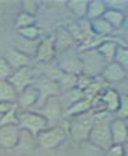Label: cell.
<instances>
[{"instance_id": "cell-23", "label": "cell", "mask_w": 128, "mask_h": 156, "mask_svg": "<svg viewBox=\"0 0 128 156\" xmlns=\"http://www.w3.org/2000/svg\"><path fill=\"white\" fill-rule=\"evenodd\" d=\"M88 3L86 0H71L67 3V7L77 18L84 20L86 18V11H88Z\"/></svg>"}, {"instance_id": "cell-14", "label": "cell", "mask_w": 128, "mask_h": 156, "mask_svg": "<svg viewBox=\"0 0 128 156\" xmlns=\"http://www.w3.org/2000/svg\"><path fill=\"white\" fill-rule=\"evenodd\" d=\"M91 110H93V99H89V98L84 96L82 99L77 101L75 103H72L68 109H66L63 117H66V119H72V117L79 116V114H84V113H88V112H91Z\"/></svg>"}, {"instance_id": "cell-18", "label": "cell", "mask_w": 128, "mask_h": 156, "mask_svg": "<svg viewBox=\"0 0 128 156\" xmlns=\"http://www.w3.org/2000/svg\"><path fill=\"white\" fill-rule=\"evenodd\" d=\"M120 98H121V95H118L116 89H106L105 92H102L99 99L103 103L106 110L110 113H114L118 110V106H120Z\"/></svg>"}, {"instance_id": "cell-2", "label": "cell", "mask_w": 128, "mask_h": 156, "mask_svg": "<svg viewBox=\"0 0 128 156\" xmlns=\"http://www.w3.org/2000/svg\"><path fill=\"white\" fill-rule=\"evenodd\" d=\"M17 121H18V127L21 130L29 133L33 138H36L42 131L49 128L46 119L40 113H36V112H29V110L18 112Z\"/></svg>"}, {"instance_id": "cell-34", "label": "cell", "mask_w": 128, "mask_h": 156, "mask_svg": "<svg viewBox=\"0 0 128 156\" xmlns=\"http://www.w3.org/2000/svg\"><path fill=\"white\" fill-rule=\"evenodd\" d=\"M125 124H127V128H128V119H127V120H125Z\"/></svg>"}, {"instance_id": "cell-31", "label": "cell", "mask_w": 128, "mask_h": 156, "mask_svg": "<svg viewBox=\"0 0 128 156\" xmlns=\"http://www.w3.org/2000/svg\"><path fill=\"white\" fill-rule=\"evenodd\" d=\"M107 152H109V155H112V156H124L123 145H113Z\"/></svg>"}, {"instance_id": "cell-1", "label": "cell", "mask_w": 128, "mask_h": 156, "mask_svg": "<svg viewBox=\"0 0 128 156\" xmlns=\"http://www.w3.org/2000/svg\"><path fill=\"white\" fill-rule=\"evenodd\" d=\"M88 141L93 146H96L98 149H102L107 152L113 146L112 134H110V121L99 119L96 116L95 124H93L92 130H91V133L88 135Z\"/></svg>"}, {"instance_id": "cell-33", "label": "cell", "mask_w": 128, "mask_h": 156, "mask_svg": "<svg viewBox=\"0 0 128 156\" xmlns=\"http://www.w3.org/2000/svg\"><path fill=\"white\" fill-rule=\"evenodd\" d=\"M123 151H124V156H128V141L123 145Z\"/></svg>"}, {"instance_id": "cell-19", "label": "cell", "mask_w": 128, "mask_h": 156, "mask_svg": "<svg viewBox=\"0 0 128 156\" xmlns=\"http://www.w3.org/2000/svg\"><path fill=\"white\" fill-rule=\"evenodd\" d=\"M117 43L112 42V41H103L100 45L96 48V50L99 52V55L102 56L106 60V63H113L114 62V56H116V50H117Z\"/></svg>"}, {"instance_id": "cell-10", "label": "cell", "mask_w": 128, "mask_h": 156, "mask_svg": "<svg viewBox=\"0 0 128 156\" xmlns=\"http://www.w3.org/2000/svg\"><path fill=\"white\" fill-rule=\"evenodd\" d=\"M7 81L11 84V87L16 89L17 94H20L25 88H28L29 85L33 84V74H32V71H31L29 66H28V67H22V68H20V70L13 71L11 77L9 78Z\"/></svg>"}, {"instance_id": "cell-6", "label": "cell", "mask_w": 128, "mask_h": 156, "mask_svg": "<svg viewBox=\"0 0 128 156\" xmlns=\"http://www.w3.org/2000/svg\"><path fill=\"white\" fill-rule=\"evenodd\" d=\"M32 85L38 89V92H39V101L38 102L40 103V106H42L49 98L59 96V94L61 92L59 88V84H57L53 78L47 77V75H42V77H39L38 80L35 78Z\"/></svg>"}, {"instance_id": "cell-17", "label": "cell", "mask_w": 128, "mask_h": 156, "mask_svg": "<svg viewBox=\"0 0 128 156\" xmlns=\"http://www.w3.org/2000/svg\"><path fill=\"white\" fill-rule=\"evenodd\" d=\"M7 63L10 64V67L13 68V71L16 70H20L22 67H28L29 64V56H26L25 53L17 50V49H9L6 53V57Z\"/></svg>"}, {"instance_id": "cell-29", "label": "cell", "mask_w": 128, "mask_h": 156, "mask_svg": "<svg viewBox=\"0 0 128 156\" xmlns=\"http://www.w3.org/2000/svg\"><path fill=\"white\" fill-rule=\"evenodd\" d=\"M116 113L118 114V119H123V120L128 119V95H121L120 106H118V110Z\"/></svg>"}, {"instance_id": "cell-28", "label": "cell", "mask_w": 128, "mask_h": 156, "mask_svg": "<svg viewBox=\"0 0 128 156\" xmlns=\"http://www.w3.org/2000/svg\"><path fill=\"white\" fill-rule=\"evenodd\" d=\"M13 74V68L4 57H0V81H7Z\"/></svg>"}, {"instance_id": "cell-35", "label": "cell", "mask_w": 128, "mask_h": 156, "mask_svg": "<svg viewBox=\"0 0 128 156\" xmlns=\"http://www.w3.org/2000/svg\"><path fill=\"white\" fill-rule=\"evenodd\" d=\"M0 117H2V116H0Z\"/></svg>"}, {"instance_id": "cell-8", "label": "cell", "mask_w": 128, "mask_h": 156, "mask_svg": "<svg viewBox=\"0 0 128 156\" xmlns=\"http://www.w3.org/2000/svg\"><path fill=\"white\" fill-rule=\"evenodd\" d=\"M59 70L66 74H72V75H79L82 74V64L79 55H77L72 50H66L61 53V58L59 62Z\"/></svg>"}, {"instance_id": "cell-15", "label": "cell", "mask_w": 128, "mask_h": 156, "mask_svg": "<svg viewBox=\"0 0 128 156\" xmlns=\"http://www.w3.org/2000/svg\"><path fill=\"white\" fill-rule=\"evenodd\" d=\"M102 77L107 82H121L127 77V70L121 67L117 63H109L102 71Z\"/></svg>"}, {"instance_id": "cell-5", "label": "cell", "mask_w": 128, "mask_h": 156, "mask_svg": "<svg viewBox=\"0 0 128 156\" xmlns=\"http://www.w3.org/2000/svg\"><path fill=\"white\" fill-rule=\"evenodd\" d=\"M66 138H67V133L64 131V128H61L59 126H54V127H49L45 131H42L35 140L40 148L54 149V148H59L66 141Z\"/></svg>"}, {"instance_id": "cell-20", "label": "cell", "mask_w": 128, "mask_h": 156, "mask_svg": "<svg viewBox=\"0 0 128 156\" xmlns=\"http://www.w3.org/2000/svg\"><path fill=\"white\" fill-rule=\"evenodd\" d=\"M106 10H107L106 3H103V2H100V0L89 2L88 3V11H86V20L93 21V20L102 18L103 14L106 13Z\"/></svg>"}, {"instance_id": "cell-11", "label": "cell", "mask_w": 128, "mask_h": 156, "mask_svg": "<svg viewBox=\"0 0 128 156\" xmlns=\"http://www.w3.org/2000/svg\"><path fill=\"white\" fill-rule=\"evenodd\" d=\"M38 101H39V92H38V89H36L33 85H29V87L25 88L22 92L18 94L16 105L18 109L25 112V110H28V109H31V107L36 106Z\"/></svg>"}, {"instance_id": "cell-21", "label": "cell", "mask_w": 128, "mask_h": 156, "mask_svg": "<svg viewBox=\"0 0 128 156\" xmlns=\"http://www.w3.org/2000/svg\"><path fill=\"white\" fill-rule=\"evenodd\" d=\"M18 94L9 81H0V102L2 103H16Z\"/></svg>"}, {"instance_id": "cell-12", "label": "cell", "mask_w": 128, "mask_h": 156, "mask_svg": "<svg viewBox=\"0 0 128 156\" xmlns=\"http://www.w3.org/2000/svg\"><path fill=\"white\" fill-rule=\"evenodd\" d=\"M110 134H112L113 145H124L128 141V128L125 120L117 117L110 121Z\"/></svg>"}, {"instance_id": "cell-9", "label": "cell", "mask_w": 128, "mask_h": 156, "mask_svg": "<svg viewBox=\"0 0 128 156\" xmlns=\"http://www.w3.org/2000/svg\"><path fill=\"white\" fill-rule=\"evenodd\" d=\"M21 135V128L18 124L0 126V148L3 149H16Z\"/></svg>"}, {"instance_id": "cell-26", "label": "cell", "mask_w": 128, "mask_h": 156, "mask_svg": "<svg viewBox=\"0 0 128 156\" xmlns=\"http://www.w3.org/2000/svg\"><path fill=\"white\" fill-rule=\"evenodd\" d=\"M17 32H18V35L24 39H28V41H36V38L39 36L40 31L36 25H29V27H25V28L17 29Z\"/></svg>"}, {"instance_id": "cell-27", "label": "cell", "mask_w": 128, "mask_h": 156, "mask_svg": "<svg viewBox=\"0 0 128 156\" xmlns=\"http://www.w3.org/2000/svg\"><path fill=\"white\" fill-rule=\"evenodd\" d=\"M35 21H36L35 16H31V14H28V13L21 11L16 20V27H17V29L25 28V27H29V25H35Z\"/></svg>"}, {"instance_id": "cell-4", "label": "cell", "mask_w": 128, "mask_h": 156, "mask_svg": "<svg viewBox=\"0 0 128 156\" xmlns=\"http://www.w3.org/2000/svg\"><path fill=\"white\" fill-rule=\"evenodd\" d=\"M79 58H81V64H82V74L88 75L91 78L102 74V71L107 66L106 60L99 55V52L96 49L84 50L79 55Z\"/></svg>"}, {"instance_id": "cell-25", "label": "cell", "mask_w": 128, "mask_h": 156, "mask_svg": "<svg viewBox=\"0 0 128 156\" xmlns=\"http://www.w3.org/2000/svg\"><path fill=\"white\" fill-rule=\"evenodd\" d=\"M114 63L120 64L124 70H128V48L127 46H117L114 56Z\"/></svg>"}, {"instance_id": "cell-13", "label": "cell", "mask_w": 128, "mask_h": 156, "mask_svg": "<svg viewBox=\"0 0 128 156\" xmlns=\"http://www.w3.org/2000/svg\"><path fill=\"white\" fill-rule=\"evenodd\" d=\"M54 41L52 38H45L38 43V49H36L35 57L36 62L39 63H49L53 57H54Z\"/></svg>"}, {"instance_id": "cell-7", "label": "cell", "mask_w": 128, "mask_h": 156, "mask_svg": "<svg viewBox=\"0 0 128 156\" xmlns=\"http://www.w3.org/2000/svg\"><path fill=\"white\" fill-rule=\"evenodd\" d=\"M40 114L46 119L49 127L56 126V123L60 120V117L63 116V107H61V103H60L59 96L49 98V99L42 105Z\"/></svg>"}, {"instance_id": "cell-24", "label": "cell", "mask_w": 128, "mask_h": 156, "mask_svg": "<svg viewBox=\"0 0 128 156\" xmlns=\"http://www.w3.org/2000/svg\"><path fill=\"white\" fill-rule=\"evenodd\" d=\"M91 28H92V32L98 36H107L109 34L113 32V27L103 17L91 21Z\"/></svg>"}, {"instance_id": "cell-16", "label": "cell", "mask_w": 128, "mask_h": 156, "mask_svg": "<svg viewBox=\"0 0 128 156\" xmlns=\"http://www.w3.org/2000/svg\"><path fill=\"white\" fill-rule=\"evenodd\" d=\"M54 41V50L59 53H63L68 50L71 48V45L75 42L74 36L70 34V31L67 28H59L57 29V34L56 36L53 38Z\"/></svg>"}, {"instance_id": "cell-22", "label": "cell", "mask_w": 128, "mask_h": 156, "mask_svg": "<svg viewBox=\"0 0 128 156\" xmlns=\"http://www.w3.org/2000/svg\"><path fill=\"white\" fill-rule=\"evenodd\" d=\"M103 18H105L106 21L113 27V29L120 28V27L124 24V21H125L124 13H123L121 10H118V9H107L106 10V13L103 14Z\"/></svg>"}, {"instance_id": "cell-3", "label": "cell", "mask_w": 128, "mask_h": 156, "mask_svg": "<svg viewBox=\"0 0 128 156\" xmlns=\"http://www.w3.org/2000/svg\"><path fill=\"white\" fill-rule=\"evenodd\" d=\"M95 120L96 113L93 110L72 117L71 124H70V134L72 135V138L75 141L88 140V135L92 130L93 124H95Z\"/></svg>"}, {"instance_id": "cell-32", "label": "cell", "mask_w": 128, "mask_h": 156, "mask_svg": "<svg viewBox=\"0 0 128 156\" xmlns=\"http://www.w3.org/2000/svg\"><path fill=\"white\" fill-rule=\"evenodd\" d=\"M14 105V103H13ZM11 103H2L0 102V116H3V114H6L7 112L11 109V106H13Z\"/></svg>"}, {"instance_id": "cell-30", "label": "cell", "mask_w": 128, "mask_h": 156, "mask_svg": "<svg viewBox=\"0 0 128 156\" xmlns=\"http://www.w3.org/2000/svg\"><path fill=\"white\" fill-rule=\"evenodd\" d=\"M22 7H24V13H28V14H31V16H35L36 9H38V4H36L35 2H24Z\"/></svg>"}]
</instances>
